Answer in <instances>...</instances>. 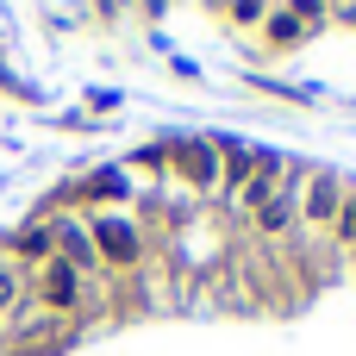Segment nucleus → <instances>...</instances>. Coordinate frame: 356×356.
<instances>
[{
  "label": "nucleus",
  "instance_id": "1",
  "mask_svg": "<svg viewBox=\"0 0 356 356\" xmlns=\"http://www.w3.org/2000/svg\"><path fill=\"white\" fill-rule=\"evenodd\" d=\"M38 294H44L56 313H69V307L81 300V275H75L63 257H50V263H44V275H38Z\"/></svg>",
  "mask_w": 356,
  "mask_h": 356
},
{
  "label": "nucleus",
  "instance_id": "2",
  "mask_svg": "<svg viewBox=\"0 0 356 356\" xmlns=\"http://www.w3.org/2000/svg\"><path fill=\"white\" fill-rule=\"evenodd\" d=\"M94 257H106V263H131V257H138V232H131L125 219H106V225L94 232Z\"/></svg>",
  "mask_w": 356,
  "mask_h": 356
},
{
  "label": "nucleus",
  "instance_id": "3",
  "mask_svg": "<svg viewBox=\"0 0 356 356\" xmlns=\"http://www.w3.org/2000/svg\"><path fill=\"white\" fill-rule=\"evenodd\" d=\"M169 156H175V163H181V175H188V181H200V188L219 175V150H213V144H175Z\"/></svg>",
  "mask_w": 356,
  "mask_h": 356
},
{
  "label": "nucleus",
  "instance_id": "4",
  "mask_svg": "<svg viewBox=\"0 0 356 356\" xmlns=\"http://www.w3.org/2000/svg\"><path fill=\"white\" fill-rule=\"evenodd\" d=\"M50 238H56V250H63V263L81 275V269H94V244L81 238V225H69V219H56L50 225Z\"/></svg>",
  "mask_w": 356,
  "mask_h": 356
},
{
  "label": "nucleus",
  "instance_id": "5",
  "mask_svg": "<svg viewBox=\"0 0 356 356\" xmlns=\"http://www.w3.org/2000/svg\"><path fill=\"white\" fill-rule=\"evenodd\" d=\"M338 213H344V194H338V181H332V175H319V181H313V194H307V219H313V225H332Z\"/></svg>",
  "mask_w": 356,
  "mask_h": 356
},
{
  "label": "nucleus",
  "instance_id": "6",
  "mask_svg": "<svg viewBox=\"0 0 356 356\" xmlns=\"http://www.w3.org/2000/svg\"><path fill=\"white\" fill-rule=\"evenodd\" d=\"M288 219H294V194H288V188L257 207V225H263V232H288Z\"/></svg>",
  "mask_w": 356,
  "mask_h": 356
},
{
  "label": "nucleus",
  "instance_id": "7",
  "mask_svg": "<svg viewBox=\"0 0 356 356\" xmlns=\"http://www.w3.org/2000/svg\"><path fill=\"white\" fill-rule=\"evenodd\" d=\"M269 38H275V44H294V38H300V19H294V13H275V19H269Z\"/></svg>",
  "mask_w": 356,
  "mask_h": 356
},
{
  "label": "nucleus",
  "instance_id": "8",
  "mask_svg": "<svg viewBox=\"0 0 356 356\" xmlns=\"http://www.w3.org/2000/svg\"><path fill=\"white\" fill-rule=\"evenodd\" d=\"M44 250H50V232H44V225H38V232H25V238H19V257H44Z\"/></svg>",
  "mask_w": 356,
  "mask_h": 356
},
{
  "label": "nucleus",
  "instance_id": "9",
  "mask_svg": "<svg viewBox=\"0 0 356 356\" xmlns=\"http://www.w3.org/2000/svg\"><path fill=\"white\" fill-rule=\"evenodd\" d=\"M13 300H19V275H13V269H0V313H6Z\"/></svg>",
  "mask_w": 356,
  "mask_h": 356
},
{
  "label": "nucleus",
  "instance_id": "10",
  "mask_svg": "<svg viewBox=\"0 0 356 356\" xmlns=\"http://www.w3.org/2000/svg\"><path fill=\"white\" fill-rule=\"evenodd\" d=\"M288 13H294V19H300V25H313V19H319V13H325V6H319V0H294V6H288Z\"/></svg>",
  "mask_w": 356,
  "mask_h": 356
},
{
  "label": "nucleus",
  "instance_id": "11",
  "mask_svg": "<svg viewBox=\"0 0 356 356\" xmlns=\"http://www.w3.org/2000/svg\"><path fill=\"white\" fill-rule=\"evenodd\" d=\"M338 225H344V232H350V238H356V194H350V200H344V213H338Z\"/></svg>",
  "mask_w": 356,
  "mask_h": 356
},
{
  "label": "nucleus",
  "instance_id": "12",
  "mask_svg": "<svg viewBox=\"0 0 356 356\" xmlns=\"http://www.w3.org/2000/svg\"><path fill=\"white\" fill-rule=\"evenodd\" d=\"M232 13H238V19H257V13H263V0H238Z\"/></svg>",
  "mask_w": 356,
  "mask_h": 356
},
{
  "label": "nucleus",
  "instance_id": "13",
  "mask_svg": "<svg viewBox=\"0 0 356 356\" xmlns=\"http://www.w3.org/2000/svg\"><path fill=\"white\" fill-rule=\"evenodd\" d=\"M319 6H325V0H319Z\"/></svg>",
  "mask_w": 356,
  "mask_h": 356
}]
</instances>
